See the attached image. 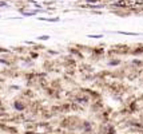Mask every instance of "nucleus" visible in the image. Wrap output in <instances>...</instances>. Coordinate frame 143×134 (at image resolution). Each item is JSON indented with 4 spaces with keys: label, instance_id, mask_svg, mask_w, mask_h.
Returning a JSON list of instances; mask_svg holds the SVG:
<instances>
[{
    "label": "nucleus",
    "instance_id": "nucleus-4",
    "mask_svg": "<svg viewBox=\"0 0 143 134\" xmlns=\"http://www.w3.org/2000/svg\"><path fill=\"white\" fill-rule=\"evenodd\" d=\"M0 16H1V15H0Z\"/></svg>",
    "mask_w": 143,
    "mask_h": 134
},
{
    "label": "nucleus",
    "instance_id": "nucleus-3",
    "mask_svg": "<svg viewBox=\"0 0 143 134\" xmlns=\"http://www.w3.org/2000/svg\"><path fill=\"white\" fill-rule=\"evenodd\" d=\"M88 36H90V38H94V39H95V38H96V39H99V38H102L103 35H88Z\"/></svg>",
    "mask_w": 143,
    "mask_h": 134
},
{
    "label": "nucleus",
    "instance_id": "nucleus-1",
    "mask_svg": "<svg viewBox=\"0 0 143 134\" xmlns=\"http://www.w3.org/2000/svg\"><path fill=\"white\" fill-rule=\"evenodd\" d=\"M50 39V35H40V36H37V40H48Z\"/></svg>",
    "mask_w": 143,
    "mask_h": 134
},
{
    "label": "nucleus",
    "instance_id": "nucleus-2",
    "mask_svg": "<svg viewBox=\"0 0 143 134\" xmlns=\"http://www.w3.org/2000/svg\"><path fill=\"white\" fill-rule=\"evenodd\" d=\"M35 14H36V11H26L23 15H24V16H34Z\"/></svg>",
    "mask_w": 143,
    "mask_h": 134
}]
</instances>
